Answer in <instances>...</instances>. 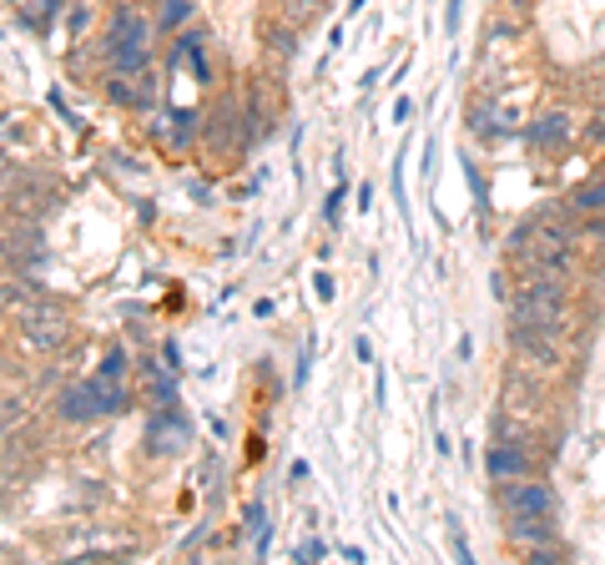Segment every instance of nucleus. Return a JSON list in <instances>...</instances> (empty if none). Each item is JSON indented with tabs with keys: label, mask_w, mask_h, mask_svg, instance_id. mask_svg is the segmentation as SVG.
Instances as JSON below:
<instances>
[{
	"label": "nucleus",
	"mask_w": 605,
	"mask_h": 565,
	"mask_svg": "<svg viewBox=\"0 0 605 565\" xmlns=\"http://www.w3.org/2000/svg\"><path fill=\"white\" fill-rule=\"evenodd\" d=\"M298 561H323V555H328V551H323V541H309V545H298Z\"/></svg>",
	"instance_id": "30"
},
{
	"label": "nucleus",
	"mask_w": 605,
	"mask_h": 565,
	"mask_svg": "<svg viewBox=\"0 0 605 565\" xmlns=\"http://www.w3.org/2000/svg\"><path fill=\"white\" fill-rule=\"evenodd\" d=\"M15 324H21V344L31 354H56L66 338H72V313L61 308L56 298H41L31 308L15 313Z\"/></svg>",
	"instance_id": "5"
},
{
	"label": "nucleus",
	"mask_w": 605,
	"mask_h": 565,
	"mask_svg": "<svg viewBox=\"0 0 605 565\" xmlns=\"http://www.w3.org/2000/svg\"><path fill=\"white\" fill-rule=\"evenodd\" d=\"M464 177H469V187H475V207H479V213H485V207H489V182L479 177V167H475V162H469V156H464Z\"/></svg>",
	"instance_id": "24"
},
{
	"label": "nucleus",
	"mask_w": 605,
	"mask_h": 565,
	"mask_svg": "<svg viewBox=\"0 0 605 565\" xmlns=\"http://www.w3.org/2000/svg\"><path fill=\"white\" fill-rule=\"evenodd\" d=\"M313 289H318V298L328 303V298H333V278H328V273H318V278H313Z\"/></svg>",
	"instance_id": "33"
},
{
	"label": "nucleus",
	"mask_w": 605,
	"mask_h": 565,
	"mask_svg": "<svg viewBox=\"0 0 605 565\" xmlns=\"http://www.w3.org/2000/svg\"><path fill=\"white\" fill-rule=\"evenodd\" d=\"M570 137H575V127H570L565 111H545V117H534V121H530L525 142H530L534 152H565Z\"/></svg>",
	"instance_id": "13"
},
{
	"label": "nucleus",
	"mask_w": 605,
	"mask_h": 565,
	"mask_svg": "<svg viewBox=\"0 0 605 565\" xmlns=\"http://www.w3.org/2000/svg\"><path fill=\"white\" fill-rule=\"evenodd\" d=\"M262 51H273L278 61H293L303 51V31L283 15H273V21H262Z\"/></svg>",
	"instance_id": "16"
},
{
	"label": "nucleus",
	"mask_w": 605,
	"mask_h": 565,
	"mask_svg": "<svg viewBox=\"0 0 605 565\" xmlns=\"http://www.w3.org/2000/svg\"><path fill=\"white\" fill-rule=\"evenodd\" d=\"M505 6H515V11H530L534 0H505Z\"/></svg>",
	"instance_id": "38"
},
{
	"label": "nucleus",
	"mask_w": 605,
	"mask_h": 565,
	"mask_svg": "<svg viewBox=\"0 0 605 565\" xmlns=\"http://www.w3.org/2000/svg\"><path fill=\"white\" fill-rule=\"evenodd\" d=\"M354 354L368 363V359H374V344H368V338H354Z\"/></svg>",
	"instance_id": "34"
},
{
	"label": "nucleus",
	"mask_w": 605,
	"mask_h": 565,
	"mask_svg": "<svg viewBox=\"0 0 605 565\" xmlns=\"http://www.w3.org/2000/svg\"><path fill=\"white\" fill-rule=\"evenodd\" d=\"M202 535H207V525H197V530H192L187 541H182V551H197V545H202Z\"/></svg>",
	"instance_id": "35"
},
{
	"label": "nucleus",
	"mask_w": 605,
	"mask_h": 565,
	"mask_svg": "<svg viewBox=\"0 0 605 565\" xmlns=\"http://www.w3.org/2000/svg\"><path fill=\"white\" fill-rule=\"evenodd\" d=\"M21 414H25V399H21V394H0V434L11 430Z\"/></svg>",
	"instance_id": "23"
},
{
	"label": "nucleus",
	"mask_w": 605,
	"mask_h": 565,
	"mask_svg": "<svg viewBox=\"0 0 605 565\" xmlns=\"http://www.w3.org/2000/svg\"><path fill=\"white\" fill-rule=\"evenodd\" d=\"M505 541L515 545V551H534V545H555L560 530H555V515H510L505 520Z\"/></svg>",
	"instance_id": "11"
},
{
	"label": "nucleus",
	"mask_w": 605,
	"mask_h": 565,
	"mask_svg": "<svg viewBox=\"0 0 605 565\" xmlns=\"http://www.w3.org/2000/svg\"><path fill=\"white\" fill-rule=\"evenodd\" d=\"M6 6H25V0H6Z\"/></svg>",
	"instance_id": "40"
},
{
	"label": "nucleus",
	"mask_w": 605,
	"mask_h": 565,
	"mask_svg": "<svg viewBox=\"0 0 605 565\" xmlns=\"http://www.w3.org/2000/svg\"><path fill=\"white\" fill-rule=\"evenodd\" d=\"M162 363H166L172 373H182V349H177V338H166V344H162Z\"/></svg>",
	"instance_id": "28"
},
{
	"label": "nucleus",
	"mask_w": 605,
	"mask_h": 565,
	"mask_svg": "<svg viewBox=\"0 0 605 565\" xmlns=\"http://www.w3.org/2000/svg\"><path fill=\"white\" fill-rule=\"evenodd\" d=\"M41 298H46V293H41V283L31 273H15L11 268V273L0 278V313H11L15 318L21 308H31V303H41Z\"/></svg>",
	"instance_id": "15"
},
{
	"label": "nucleus",
	"mask_w": 605,
	"mask_h": 565,
	"mask_svg": "<svg viewBox=\"0 0 605 565\" xmlns=\"http://www.w3.org/2000/svg\"><path fill=\"white\" fill-rule=\"evenodd\" d=\"M86 21H91V15H86V11H72V36H82V31H86Z\"/></svg>",
	"instance_id": "36"
},
{
	"label": "nucleus",
	"mask_w": 605,
	"mask_h": 565,
	"mask_svg": "<svg viewBox=\"0 0 605 565\" xmlns=\"http://www.w3.org/2000/svg\"><path fill=\"white\" fill-rule=\"evenodd\" d=\"M344 197H348V182H338V187L328 193V203H323V217H328V222H338V217H344Z\"/></svg>",
	"instance_id": "25"
},
{
	"label": "nucleus",
	"mask_w": 605,
	"mask_h": 565,
	"mask_svg": "<svg viewBox=\"0 0 605 565\" xmlns=\"http://www.w3.org/2000/svg\"><path fill=\"white\" fill-rule=\"evenodd\" d=\"M581 238H585V242H605V213L581 217Z\"/></svg>",
	"instance_id": "26"
},
{
	"label": "nucleus",
	"mask_w": 605,
	"mask_h": 565,
	"mask_svg": "<svg viewBox=\"0 0 605 565\" xmlns=\"http://www.w3.org/2000/svg\"><path fill=\"white\" fill-rule=\"evenodd\" d=\"M460 21H464V0H450V11H444V31L460 36Z\"/></svg>",
	"instance_id": "27"
},
{
	"label": "nucleus",
	"mask_w": 605,
	"mask_h": 565,
	"mask_svg": "<svg viewBox=\"0 0 605 565\" xmlns=\"http://www.w3.org/2000/svg\"><path fill=\"white\" fill-rule=\"evenodd\" d=\"M309 475H313V469H309V459H293V469H288V480H293V485H303V480H309Z\"/></svg>",
	"instance_id": "32"
},
{
	"label": "nucleus",
	"mask_w": 605,
	"mask_h": 565,
	"mask_svg": "<svg viewBox=\"0 0 605 565\" xmlns=\"http://www.w3.org/2000/svg\"><path fill=\"white\" fill-rule=\"evenodd\" d=\"M51 258V238L41 222H25V217H15L11 228L0 232V263L15 268V273H36L41 263Z\"/></svg>",
	"instance_id": "6"
},
{
	"label": "nucleus",
	"mask_w": 605,
	"mask_h": 565,
	"mask_svg": "<svg viewBox=\"0 0 605 565\" xmlns=\"http://www.w3.org/2000/svg\"><path fill=\"white\" fill-rule=\"evenodd\" d=\"M152 31L156 25L147 21L131 0H117L111 6V21L101 31V61L107 72H152Z\"/></svg>",
	"instance_id": "1"
},
{
	"label": "nucleus",
	"mask_w": 605,
	"mask_h": 565,
	"mask_svg": "<svg viewBox=\"0 0 605 565\" xmlns=\"http://www.w3.org/2000/svg\"><path fill=\"white\" fill-rule=\"evenodd\" d=\"M197 439V424L182 404H152L147 410V424H142V455L147 459H177L192 449Z\"/></svg>",
	"instance_id": "3"
},
{
	"label": "nucleus",
	"mask_w": 605,
	"mask_h": 565,
	"mask_svg": "<svg viewBox=\"0 0 605 565\" xmlns=\"http://www.w3.org/2000/svg\"><path fill=\"white\" fill-rule=\"evenodd\" d=\"M409 117H414V101L399 97V101H393V117H389V121H409Z\"/></svg>",
	"instance_id": "31"
},
{
	"label": "nucleus",
	"mask_w": 605,
	"mask_h": 565,
	"mask_svg": "<svg viewBox=\"0 0 605 565\" xmlns=\"http://www.w3.org/2000/svg\"><path fill=\"white\" fill-rule=\"evenodd\" d=\"M107 101L111 107H127V111H142V117H152L156 107H162V76L156 72H111L107 76Z\"/></svg>",
	"instance_id": "9"
},
{
	"label": "nucleus",
	"mask_w": 605,
	"mask_h": 565,
	"mask_svg": "<svg viewBox=\"0 0 605 565\" xmlns=\"http://www.w3.org/2000/svg\"><path fill=\"white\" fill-rule=\"evenodd\" d=\"M591 142H595V146H605V117L591 127Z\"/></svg>",
	"instance_id": "37"
},
{
	"label": "nucleus",
	"mask_w": 605,
	"mask_h": 565,
	"mask_svg": "<svg viewBox=\"0 0 605 565\" xmlns=\"http://www.w3.org/2000/svg\"><path fill=\"white\" fill-rule=\"evenodd\" d=\"M127 349L121 344H111L107 354H101V363H96V379H127Z\"/></svg>",
	"instance_id": "22"
},
{
	"label": "nucleus",
	"mask_w": 605,
	"mask_h": 565,
	"mask_svg": "<svg viewBox=\"0 0 605 565\" xmlns=\"http://www.w3.org/2000/svg\"><path fill=\"white\" fill-rule=\"evenodd\" d=\"M464 127H469L479 142H499V137H510V117H505L495 101H475L469 117H464Z\"/></svg>",
	"instance_id": "17"
},
{
	"label": "nucleus",
	"mask_w": 605,
	"mask_h": 565,
	"mask_svg": "<svg viewBox=\"0 0 605 565\" xmlns=\"http://www.w3.org/2000/svg\"><path fill=\"white\" fill-rule=\"evenodd\" d=\"M0 232H6V207H0Z\"/></svg>",
	"instance_id": "39"
},
{
	"label": "nucleus",
	"mask_w": 605,
	"mask_h": 565,
	"mask_svg": "<svg viewBox=\"0 0 605 565\" xmlns=\"http://www.w3.org/2000/svg\"><path fill=\"white\" fill-rule=\"evenodd\" d=\"M56 414L66 424H91V420H107L101 414V399H96V384L91 379H82V384H66L56 394Z\"/></svg>",
	"instance_id": "12"
},
{
	"label": "nucleus",
	"mask_w": 605,
	"mask_h": 565,
	"mask_svg": "<svg viewBox=\"0 0 605 565\" xmlns=\"http://www.w3.org/2000/svg\"><path fill=\"white\" fill-rule=\"evenodd\" d=\"M248 127H242V101L238 97H217V107L202 117V152L213 162H227L233 152H248Z\"/></svg>",
	"instance_id": "4"
},
{
	"label": "nucleus",
	"mask_w": 605,
	"mask_h": 565,
	"mask_svg": "<svg viewBox=\"0 0 605 565\" xmlns=\"http://www.w3.org/2000/svg\"><path fill=\"white\" fill-rule=\"evenodd\" d=\"M61 6H66V0H25V6H15V11H21V21L31 25V31H46L51 15H56Z\"/></svg>",
	"instance_id": "21"
},
{
	"label": "nucleus",
	"mask_w": 605,
	"mask_h": 565,
	"mask_svg": "<svg viewBox=\"0 0 605 565\" xmlns=\"http://www.w3.org/2000/svg\"><path fill=\"white\" fill-rule=\"evenodd\" d=\"M177 389H182V373H172L162 359L142 354V399L147 404H177Z\"/></svg>",
	"instance_id": "14"
},
{
	"label": "nucleus",
	"mask_w": 605,
	"mask_h": 565,
	"mask_svg": "<svg viewBox=\"0 0 605 565\" xmlns=\"http://www.w3.org/2000/svg\"><path fill=\"white\" fill-rule=\"evenodd\" d=\"M192 15H197V0H162V11H156V31H162V36H172V31H182V25L192 21Z\"/></svg>",
	"instance_id": "20"
},
{
	"label": "nucleus",
	"mask_w": 605,
	"mask_h": 565,
	"mask_svg": "<svg viewBox=\"0 0 605 565\" xmlns=\"http://www.w3.org/2000/svg\"><path fill=\"white\" fill-rule=\"evenodd\" d=\"M166 132H172V146H192L202 142V111L197 107H177V111H166Z\"/></svg>",
	"instance_id": "18"
},
{
	"label": "nucleus",
	"mask_w": 605,
	"mask_h": 565,
	"mask_svg": "<svg viewBox=\"0 0 605 565\" xmlns=\"http://www.w3.org/2000/svg\"><path fill=\"white\" fill-rule=\"evenodd\" d=\"M565 207H570V213H581V217L605 213V172H601V177H595V182H581V187H570Z\"/></svg>",
	"instance_id": "19"
},
{
	"label": "nucleus",
	"mask_w": 605,
	"mask_h": 565,
	"mask_svg": "<svg viewBox=\"0 0 605 565\" xmlns=\"http://www.w3.org/2000/svg\"><path fill=\"white\" fill-rule=\"evenodd\" d=\"M520 475H534V449L530 439H495L485 449V480H520Z\"/></svg>",
	"instance_id": "10"
},
{
	"label": "nucleus",
	"mask_w": 605,
	"mask_h": 565,
	"mask_svg": "<svg viewBox=\"0 0 605 565\" xmlns=\"http://www.w3.org/2000/svg\"><path fill=\"white\" fill-rule=\"evenodd\" d=\"M248 530H252V541L268 530V510H262V506H248Z\"/></svg>",
	"instance_id": "29"
},
{
	"label": "nucleus",
	"mask_w": 605,
	"mask_h": 565,
	"mask_svg": "<svg viewBox=\"0 0 605 565\" xmlns=\"http://www.w3.org/2000/svg\"><path fill=\"white\" fill-rule=\"evenodd\" d=\"M495 506L505 515H555L560 495L550 480H534V475H520V480H499L495 485Z\"/></svg>",
	"instance_id": "7"
},
{
	"label": "nucleus",
	"mask_w": 605,
	"mask_h": 565,
	"mask_svg": "<svg viewBox=\"0 0 605 565\" xmlns=\"http://www.w3.org/2000/svg\"><path fill=\"white\" fill-rule=\"evenodd\" d=\"M570 313V283L550 273L520 278V289L510 293V324H560Z\"/></svg>",
	"instance_id": "2"
},
{
	"label": "nucleus",
	"mask_w": 605,
	"mask_h": 565,
	"mask_svg": "<svg viewBox=\"0 0 605 565\" xmlns=\"http://www.w3.org/2000/svg\"><path fill=\"white\" fill-rule=\"evenodd\" d=\"M41 197H56V187H51L46 172H11L6 187H0V207L15 213V217H25V222H41V217L56 207V203H41Z\"/></svg>",
	"instance_id": "8"
}]
</instances>
